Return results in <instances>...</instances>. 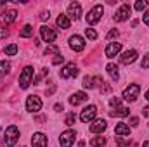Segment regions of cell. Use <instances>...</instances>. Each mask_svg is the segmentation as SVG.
<instances>
[{"mask_svg": "<svg viewBox=\"0 0 149 147\" xmlns=\"http://www.w3.org/2000/svg\"><path fill=\"white\" fill-rule=\"evenodd\" d=\"M17 139H19V128H17L16 125H10V126L5 130V133H3V140H5V146L14 147L16 144H17Z\"/></svg>", "mask_w": 149, "mask_h": 147, "instance_id": "cell-1", "label": "cell"}, {"mask_svg": "<svg viewBox=\"0 0 149 147\" xmlns=\"http://www.w3.org/2000/svg\"><path fill=\"white\" fill-rule=\"evenodd\" d=\"M102 14H104V7L102 5H94L90 10H88V14H87V24H95V23H99V19L102 17Z\"/></svg>", "mask_w": 149, "mask_h": 147, "instance_id": "cell-2", "label": "cell"}, {"mask_svg": "<svg viewBox=\"0 0 149 147\" xmlns=\"http://www.w3.org/2000/svg\"><path fill=\"white\" fill-rule=\"evenodd\" d=\"M31 81H33V68H31V66H26V68L23 69L21 76H19V87H21L23 90H26Z\"/></svg>", "mask_w": 149, "mask_h": 147, "instance_id": "cell-3", "label": "cell"}, {"mask_svg": "<svg viewBox=\"0 0 149 147\" xmlns=\"http://www.w3.org/2000/svg\"><path fill=\"white\" fill-rule=\"evenodd\" d=\"M139 92H141V87H139L137 83H132L130 87H127V88L123 90V99L128 101V102H134V101H137Z\"/></svg>", "mask_w": 149, "mask_h": 147, "instance_id": "cell-4", "label": "cell"}, {"mask_svg": "<svg viewBox=\"0 0 149 147\" xmlns=\"http://www.w3.org/2000/svg\"><path fill=\"white\" fill-rule=\"evenodd\" d=\"M74 137H76V132L74 130H66V132H63L61 133V137H59V144L61 147H71L74 144Z\"/></svg>", "mask_w": 149, "mask_h": 147, "instance_id": "cell-5", "label": "cell"}, {"mask_svg": "<svg viewBox=\"0 0 149 147\" xmlns=\"http://www.w3.org/2000/svg\"><path fill=\"white\" fill-rule=\"evenodd\" d=\"M78 74V68L74 66V62H68L61 71H59V76L63 78V80H68V78H74Z\"/></svg>", "mask_w": 149, "mask_h": 147, "instance_id": "cell-6", "label": "cell"}, {"mask_svg": "<svg viewBox=\"0 0 149 147\" xmlns=\"http://www.w3.org/2000/svg\"><path fill=\"white\" fill-rule=\"evenodd\" d=\"M130 17V5L128 3H123L118 10H116V14H114V21L116 23H123V21H127Z\"/></svg>", "mask_w": 149, "mask_h": 147, "instance_id": "cell-7", "label": "cell"}, {"mask_svg": "<svg viewBox=\"0 0 149 147\" xmlns=\"http://www.w3.org/2000/svg\"><path fill=\"white\" fill-rule=\"evenodd\" d=\"M26 109L30 111V112H38V111L42 109V101H40V97L30 95V97L26 99Z\"/></svg>", "mask_w": 149, "mask_h": 147, "instance_id": "cell-8", "label": "cell"}, {"mask_svg": "<svg viewBox=\"0 0 149 147\" xmlns=\"http://www.w3.org/2000/svg\"><path fill=\"white\" fill-rule=\"evenodd\" d=\"M40 35H42V38H43V42H47V43H54V40L57 38V33L52 30V28H49V26H42L40 28Z\"/></svg>", "mask_w": 149, "mask_h": 147, "instance_id": "cell-9", "label": "cell"}, {"mask_svg": "<svg viewBox=\"0 0 149 147\" xmlns=\"http://www.w3.org/2000/svg\"><path fill=\"white\" fill-rule=\"evenodd\" d=\"M95 114H97V107H95V106H87L85 109L81 111L80 119H81L83 123H88V121H92V119L95 118Z\"/></svg>", "mask_w": 149, "mask_h": 147, "instance_id": "cell-10", "label": "cell"}, {"mask_svg": "<svg viewBox=\"0 0 149 147\" xmlns=\"http://www.w3.org/2000/svg\"><path fill=\"white\" fill-rule=\"evenodd\" d=\"M120 50H121V43H120V42H111V43H108V45H106L104 54H106V57L113 59L114 55H118V54H120Z\"/></svg>", "mask_w": 149, "mask_h": 147, "instance_id": "cell-11", "label": "cell"}, {"mask_svg": "<svg viewBox=\"0 0 149 147\" xmlns=\"http://www.w3.org/2000/svg\"><path fill=\"white\" fill-rule=\"evenodd\" d=\"M70 47L74 52H81L85 49V42H83V38L80 35H73V37H70Z\"/></svg>", "mask_w": 149, "mask_h": 147, "instance_id": "cell-12", "label": "cell"}, {"mask_svg": "<svg viewBox=\"0 0 149 147\" xmlns=\"http://www.w3.org/2000/svg\"><path fill=\"white\" fill-rule=\"evenodd\" d=\"M66 16L71 17V19H78V17L81 16V5H80L78 2H71V3L68 5V12H66Z\"/></svg>", "mask_w": 149, "mask_h": 147, "instance_id": "cell-13", "label": "cell"}, {"mask_svg": "<svg viewBox=\"0 0 149 147\" xmlns=\"http://www.w3.org/2000/svg\"><path fill=\"white\" fill-rule=\"evenodd\" d=\"M137 50H127V52H123L121 55H120V61L123 62V64H132V62H135L137 61Z\"/></svg>", "mask_w": 149, "mask_h": 147, "instance_id": "cell-14", "label": "cell"}, {"mask_svg": "<svg viewBox=\"0 0 149 147\" xmlns=\"http://www.w3.org/2000/svg\"><path fill=\"white\" fill-rule=\"evenodd\" d=\"M47 135H43V133H33V137H31V146L33 147H47Z\"/></svg>", "mask_w": 149, "mask_h": 147, "instance_id": "cell-15", "label": "cell"}, {"mask_svg": "<svg viewBox=\"0 0 149 147\" xmlns=\"http://www.w3.org/2000/svg\"><path fill=\"white\" fill-rule=\"evenodd\" d=\"M106 128H108V123H106L104 119H95V121L90 125V132H92V133H102Z\"/></svg>", "mask_w": 149, "mask_h": 147, "instance_id": "cell-16", "label": "cell"}, {"mask_svg": "<svg viewBox=\"0 0 149 147\" xmlns=\"http://www.w3.org/2000/svg\"><path fill=\"white\" fill-rule=\"evenodd\" d=\"M88 97H87V94L85 92H74L73 95L70 97V102L73 104V106H78V104H81V102H85Z\"/></svg>", "mask_w": 149, "mask_h": 147, "instance_id": "cell-17", "label": "cell"}, {"mask_svg": "<svg viewBox=\"0 0 149 147\" xmlns=\"http://www.w3.org/2000/svg\"><path fill=\"white\" fill-rule=\"evenodd\" d=\"M56 24H57L59 28H63V30H68V28L71 26V21H70V17H68L66 14H59L57 19H56Z\"/></svg>", "mask_w": 149, "mask_h": 147, "instance_id": "cell-18", "label": "cell"}, {"mask_svg": "<svg viewBox=\"0 0 149 147\" xmlns=\"http://www.w3.org/2000/svg\"><path fill=\"white\" fill-rule=\"evenodd\" d=\"M114 133L116 135H120V137H127V135H130V126L127 125V123H118L116 125V128H114Z\"/></svg>", "mask_w": 149, "mask_h": 147, "instance_id": "cell-19", "label": "cell"}, {"mask_svg": "<svg viewBox=\"0 0 149 147\" xmlns=\"http://www.w3.org/2000/svg\"><path fill=\"white\" fill-rule=\"evenodd\" d=\"M106 71H108V74L111 76L113 81H116V80L120 78V73H118V66H116V64H113V62H109V64L106 66Z\"/></svg>", "mask_w": 149, "mask_h": 147, "instance_id": "cell-20", "label": "cell"}, {"mask_svg": "<svg viewBox=\"0 0 149 147\" xmlns=\"http://www.w3.org/2000/svg\"><path fill=\"white\" fill-rule=\"evenodd\" d=\"M130 114V109L128 107H123V106H118L114 111H111V116H118V118H125Z\"/></svg>", "mask_w": 149, "mask_h": 147, "instance_id": "cell-21", "label": "cell"}, {"mask_svg": "<svg viewBox=\"0 0 149 147\" xmlns=\"http://www.w3.org/2000/svg\"><path fill=\"white\" fill-rule=\"evenodd\" d=\"M90 146H92V147H102V146H106V139H104L102 135H97V137L90 139Z\"/></svg>", "mask_w": 149, "mask_h": 147, "instance_id": "cell-22", "label": "cell"}, {"mask_svg": "<svg viewBox=\"0 0 149 147\" xmlns=\"http://www.w3.org/2000/svg\"><path fill=\"white\" fill-rule=\"evenodd\" d=\"M19 37L21 38H30L33 37V26H30V24H26L21 31H19Z\"/></svg>", "mask_w": 149, "mask_h": 147, "instance_id": "cell-23", "label": "cell"}, {"mask_svg": "<svg viewBox=\"0 0 149 147\" xmlns=\"http://www.w3.org/2000/svg\"><path fill=\"white\" fill-rule=\"evenodd\" d=\"M16 16H17V12H16V10H7V12L3 14V21H5V24L12 23V21L16 19Z\"/></svg>", "mask_w": 149, "mask_h": 147, "instance_id": "cell-24", "label": "cell"}, {"mask_svg": "<svg viewBox=\"0 0 149 147\" xmlns=\"http://www.w3.org/2000/svg\"><path fill=\"white\" fill-rule=\"evenodd\" d=\"M57 55V54H61V50H59V47L57 45H49L47 49H45V55Z\"/></svg>", "mask_w": 149, "mask_h": 147, "instance_id": "cell-25", "label": "cell"}, {"mask_svg": "<svg viewBox=\"0 0 149 147\" xmlns=\"http://www.w3.org/2000/svg\"><path fill=\"white\" fill-rule=\"evenodd\" d=\"M10 73V64L7 61H0V74Z\"/></svg>", "mask_w": 149, "mask_h": 147, "instance_id": "cell-26", "label": "cell"}, {"mask_svg": "<svg viewBox=\"0 0 149 147\" xmlns=\"http://www.w3.org/2000/svg\"><path fill=\"white\" fill-rule=\"evenodd\" d=\"M116 146L118 147H130L132 146V140H130V139H121V137H120V139H116Z\"/></svg>", "mask_w": 149, "mask_h": 147, "instance_id": "cell-27", "label": "cell"}, {"mask_svg": "<svg viewBox=\"0 0 149 147\" xmlns=\"http://www.w3.org/2000/svg\"><path fill=\"white\" fill-rule=\"evenodd\" d=\"M5 54H7V55H16V54H17V45H16V43L7 45V47H5Z\"/></svg>", "mask_w": 149, "mask_h": 147, "instance_id": "cell-28", "label": "cell"}, {"mask_svg": "<svg viewBox=\"0 0 149 147\" xmlns=\"http://www.w3.org/2000/svg\"><path fill=\"white\" fill-rule=\"evenodd\" d=\"M81 85H83L85 88H94V78H92V76H85Z\"/></svg>", "mask_w": 149, "mask_h": 147, "instance_id": "cell-29", "label": "cell"}, {"mask_svg": "<svg viewBox=\"0 0 149 147\" xmlns=\"http://www.w3.org/2000/svg\"><path fill=\"white\" fill-rule=\"evenodd\" d=\"M148 0H139V2H135V5H134V9L135 10H144L146 7H148Z\"/></svg>", "mask_w": 149, "mask_h": 147, "instance_id": "cell-30", "label": "cell"}, {"mask_svg": "<svg viewBox=\"0 0 149 147\" xmlns=\"http://www.w3.org/2000/svg\"><path fill=\"white\" fill-rule=\"evenodd\" d=\"M85 37L88 38V40H95V38H97V33H95V30L87 28V30H85Z\"/></svg>", "mask_w": 149, "mask_h": 147, "instance_id": "cell-31", "label": "cell"}, {"mask_svg": "<svg viewBox=\"0 0 149 147\" xmlns=\"http://www.w3.org/2000/svg\"><path fill=\"white\" fill-rule=\"evenodd\" d=\"M74 121H76L74 112H70V114L66 116V125H68V126H71V125H74Z\"/></svg>", "mask_w": 149, "mask_h": 147, "instance_id": "cell-32", "label": "cell"}, {"mask_svg": "<svg viewBox=\"0 0 149 147\" xmlns=\"http://www.w3.org/2000/svg\"><path fill=\"white\" fill-rule=\"evenodd\" d=\"M141 68H142V69H149V54L144 55V59H142V62H141Z\"/></svg>", "mask_w": 149, "mask_h": 147, "instance_id": "cell-33", "label": "cell"}, {"mask_svg": "<svg viewBox=\"0 0 149 147\" xmlns=\"http://www.w3.org/2000/svg\"><path fill=\"white\" fill-rule=\"evenodd\" d=\"M9 37V30L5 28V24H2L0 26V38H7Z\"/></svg>", "mask_w": 149, "mask_h": 147, "instance_id": "cell-34", "label": "cell"}, {"mask_svg": "<svg viewBox=\"0 0 149 147\" xmlns=\"http://www.w3.org/2000/svg\"><path fill=\"white\" fill-rule=\"evenodd\" d=\"M54 64H61V62H64V55H61V54H57L56 57H54V61H52Z\"/></svg>", "mask_w": 149, "mask_h": 147, "instance_id": "cell-35", "label": "cell"}, {"mask_svg": "<svg viewBox=\"0 0 149 147\" xmlns=\"http://www.w3.org/2000/svg\"><path fill=\"white\" fill-rule=\"evenodd\" d=\"M118 37V30H116V28H114V30H111V31H109V33H108V40H113V38H116Z\"/></svg>", "mask_w": 149, "mask_h": 147, "instance_id": "cell-36", "label": "cell"}, {"mask_svg": "<svg viewBox=\"0 0 149 147\" xmlns=\"http://www.w3.org/2000/svg\"><path fill=\"white\" fill-rule=\"evenodd\" d=\"M139 125V118L137 116H132L130 118V126H137Z\"/></svg>", "mask_w": 149, "mask_h": 147, "instance_id": "cell-37", "label": "cell"}, {"mask_svg": "<svg viewBox=\"0 0 149 147\" xmlns=\"http://www.w3.org/2000/svg\"><path fill=\"white\" fill-rule=\"evenodd\" d=\"M142 21H144V24H148V26H149V10H146V12H144Z\"/></svg>", "mask_w": 149, "mask_h": 147, "instance_id": "cell-38", "label": "cell"}, {"mask_svg": "<svg viewBox=\"0 0 149 147\" xmlns=\"http://www.w3.org/2000/svg\"><path fill=\"white\" fill-rule=\"evenodd\" d=\"M120 102H121V101H120L118 97H116V99H111V106H113V107H118V106H120Z\"/></svg>", "mask_w": 149, "mask_h": 147, "instance_id": "cell-39", "label": "cell"}, {"mask_svg": "<svg viewBox=\"0 0 149 147\" xmlns=\"http://www.w3.org/2000/svg\"><path fill=\"white\" fill-rule=\"evenodd\" d=\"M142 114H144V118H149V106H146V107L142 109Z\"/></svg>", "mask_w": 149, "mask_h": 147, "instance_id": "cell-40", "label": "cell"}, {"mask_svg": "<svg viewBox=\"0 0 149 147\" xmlns=\"http://www.w3.org/2000/svg\"><path fill=\"white\" fill-rule=\"evenodd\" d=\"M49 16H50L49 12H43V14H40V19H42V21H45V19H49Z\"/></svg>", "mask_w": 149, "mask_h": 147, "instance_id": "cell-41", "label": "cell"}, {"mask_svg": "<svg viewBox=\"0 0 149 147\" xmlns=\"http://www.w3.org/2000/svg\"><path fill=\"white\" fill-rule=\"evenodd\" d=\"M54 109H56V111H63V104H56V106H54Z\"/></svg>", "mask_w": 149, "mask_h": 147, "instance_id": "cell-42", "label": "cell"}, {"mask_svg": "<svg viewBox=\"0 0 149 147\" xmlns=\"http://www.w3.org/2000/svg\"><path fill=\"white\" fill-rule=\"evenodd\" d=\"M142 147H149V140H146V142L142 144Z\"/></svg>", "mask_w": 149, "mask_h": 147, "instance_id": "cell-43", "label": "cell"}, {"mask_svg": "<svg viewBox=\"0 0 149 147\" xmlns=\"http://www.w3.org/2000/svg\"><path fill=\"white\" fill-rule=\"evenodd\" d=\"M146 99H148V101H149V90H148V92H146Z\"/></svg>", "mask_w": 149, "mask_h": 147, "instance_id": "cell-44", "label": "cell"}]
</instances>
